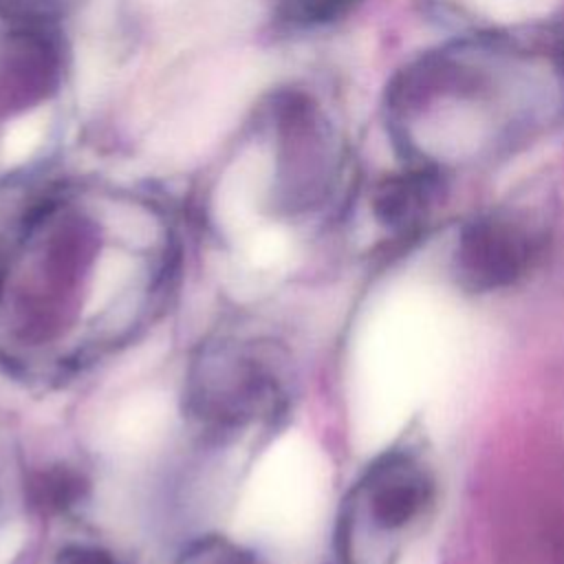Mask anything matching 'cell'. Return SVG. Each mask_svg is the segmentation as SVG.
<instances>
[{
  "label": "cell",
  "mask_w": 564,
  "mask_h": 564,
  "mask_svg": "<svg viewBox=\"0 0 564 564\" xmlns=\"http://www.w3.org/2000/svg\"><path fill=\"white\" fill-rule=\"evenodd\" d=\"M445 11L474 22L482 31L502 33L544 18L560 0H436Z\"/></svg>",
  "instance_id": "6"
},
{
  "label": "cell",
  "mask_w": 564,
  "mask_h": 564,
  "mask_svg": "<svg viewBox=\"0 0 564 564\" xmlns=\"http://www.w3.org/2000/svg\"><path fill=\"white\" fill-rule=\"evenodd\" d=\"M432 478L410 456L390 454L368 469L359 487L361 511L377 531H399L421 516Z\"/></svg>",
  "instance_id": "5"
},
{
  "label": "cell",
  "mask_w": 564,
  "mask_h": 564,
  "mask_svg": "<svg viewBox=\"0 0 564 564\" xmlns=\"http://www.w3.org/2000/svg\"><path fill=\"white\" fill-rule=\"evenodd\" d=\"M13 498H15V487L13 478L7 471V463L0 456V527L7 522V518L13 511Z\"/></svg>",
  "instance_id": "9"
},
{
  "label": "cell",
  "mask_w": 564,
  "mask_h": 564,
  "mask_svg": "<svg viewBox=\"0 0 564 564\" xmlns=\"http://www.w3.org/2000/svg\"><path fill=\"white\" fill-rule=\"evenodd\" d=\"M48 564H121V560L99 544L68 542L55 551Z\"/></svg>",
  "instance_id": "8"
},
{
  "label": "cell",
  "mask_w": 564,
  "mask_h": 564,
  "mask_svg": "<svg viewBox=\"0 0 564 564\" xmlns=\"http://www.w3.org/2000/svg\"><path fill=\"white\" fill-rule=\"evenodd\" d=\"M282 348L262 337L225 335L200 348L185 383V410L207 432L236 434L286 405Z\"/></svg>",
  "instance_id": "3"
},
{
  "label": "cell",
  "mask_w": 564,
  "mask_h": 564,
  "mask_svg": "<svg viewBox=\"0 0 564 564\" xmlns=\"http://www.w3.org/2000/svg\"><path fill=\"white\" fill-rule=\"evenodd\" d=\"M535 253L533 236L507 218H478L456 236L452 264L458 284L487 293L511 286L524 275Z\"/></svg>",
  "instance_id": "4"
},
{
  "label": "cell",
  "mask_w": 564,
  "mask_h": 564,
  "mask_svg": "<svg viewBox=\"0 0 564 564\" xmlns=\"http://www.w3.org/2000/svg\"><path fill=\"white\" fill-rule=\"evenodd\" d=\"M282 15L295 24H326L348 13L359 0H275Z\"/></svg>",
  "instance_id": "7"
},
{
  "label": "cell",
  "mask_w": 564,
  "mask_h": 564,
  "mask_svg": "<svg viewBox=\"0 0 564 564\" xmlns=\"http://www.w3.org/2000/svg\"><path fill=\"white\" fill-rule=\"evenodd\" d=\"M170 240L108 231L68 205L37 212L0 247V364L59 379L132 339L172 286Z\"/></svg>",
  "instance_id": "1"
},
{
  "label": "cell",
  "mask_w": 564,
  "mask_h": 564,
  "mask_svg": "<svg viewBox=\"0 0 564 564\" xmlns=\"http://www.w3.org/2000/svg\"><path fill=\"white\" fill-rule=\"evenodd\" d=\"M562 106L564 77L551 57L505 31H482L408 66L390 90L388 117L410 167L438 176L524 145Z\"/></svg>",
  "instance_id": "2"
}]
</instances>
